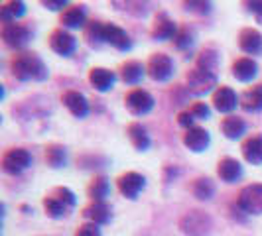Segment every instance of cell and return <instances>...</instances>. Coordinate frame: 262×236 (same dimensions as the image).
Returning a JSON list of instances; mask_svg holds the SVG:
<instances>
[{
	"label": "cell",
	"instance_id": "cell-5",
	"mask_svg": "<svg viewBox=\"0 0 262 236\" xmlns=\"http://www.w3.org/2000/svg\"><path fill=\"white\" fill-rule=\"evenodd\" d=\"M146 73L156 83H166L173 77V59L166 53H152L146 63Z\"/></svg>",
	"mask_w": 262,
	"mask_h": 236
},
{
	"label": "cell",
	"instance_id": "cell-36",
	"mask_svg": "<svg viewBox=\"0 0 262 236\" xmlns=\"http://www.w3.org/2000/svg\"><path fill=\"white\" fill-rule=\"evenodd\" d=\"M184 8L187 12H195V14H209L213 10V4L211 2H184Z\"/></svg>",
	"mask_w": 262,
	"mask_h": 236
},
{
	"label": "cell",
	"instance_id": "cell-4",
	"mask_svg": "<svg viewBox=\"0 0 262 236\" xmlns=\"http://www.w3.org/2000/svg\"><path fill=\"white\" fill-rule=\"evenodd\" d=\"M236 205L247 215H262V183L245 185L236 195Z\"/></svg>",
	"mask_w": 262,
	"mask_h": 236
},
{
	"label": "cell",
	"instance_id": "cell-22",
	"mask_svg": "<svg viewBox=\"0 0 262 236\" xmlns=\"http://www.w3.org/2000/svg\"><path fill=\"white\" fill-rule=\"evenodd\" d=\"M243 157L252 166H262V134H252L243 142Z\"/></svg>",
	"mask_w": 262,
	"mask_h": 236
},
{
	"label": "cell",
	"instance_id": "cell-38",
	"mask_svg": "<svg viewBox=\"0 0 262 236\" xmlns=\"http://www.w3.org/2000/svg\"><path fill=\"white\" fill-rule=\"evenodd\" d=\"M73 236H103V232H101V226H99V224L83 223V224H79V228L75 230Z\"/></svg>",
	"mask_w": 262,
	"mask_h": 236
},
{
	"label": "cell",
	"instance_id": "cell-15",
	"mask_svg": "<svg viewBox=\"0 0 262 236\" xmlns=\"http://www.w3.org/2000/svg\"><path fill=\"white\" fill-rule=\"evenodd\" d=\"M211 144V134L201 126H193L184 134V146L187 150H191L193 154L205 152Z\"/></svg>",
	"mask_w": 262,
	"mask_h": 236
},
{
	"label": "cell",
	"instance_id": "cell-24",
	"mask_svg": "<svg viewBox=\"0 0 262 236\" xmlns=\"http://www.w3.org/2000/svg\"><path fill=\"white\" fill-rule=\"evenodd\" d=\"M111 193V181L106 175H95L93 181L87 187V195L91 197L93 203H105V199Z\"/></svg>",
	"mask_w": 262,
	"mask_h": 236
},
{
	"label": "cell",
	"instance_id": "cell-3",
	"mask_svg": "<svg viewBox=\"0 0 262 236\" xmlns=\"http://www.w3.org/2000/svg\"><path fill=\"white\" fill-rule=\"evenodd\" d=\"M34 157L26 148H10L2 156V170L8 175H20L32 166Z\"/></svg>",
	"mask_w": 262,
	"mask_h": 236
},
{
	"label": "cell",
	"instance_id": "cell-7",
	"mask_svg": "<svg viewBox=\"0 0 262 236\" xmlns=\"http://www.w3.org/2000/svg\"><path fill=\"white\" fill-rule=\"evenodd\" d=\"M124 106H126V110L130 112L132 116H146L156 106V101L146 89H132L124 97Z\"/></svg>",
	"mask_w": 262,
	"mask_h": 236
},
{
	"label": "cell",
	"instance_id": "cell-29",
	"mask_svg": "<svg viewBox=\"0 0 262 236\" xmlns=\"http://www.w3.org/2000/svg\"><path fill=\"white\" fill-rule=\"evenodd\" d=\"M221 132L225 134V138H229V140H238L247 132V122L241 116H233L231 114V116L221 120Z\"/></svg>",
	"mask_w": 262,
	"mask_h": 236
},
{
	"label": "cell",
	"instance_id": "cell-12",
	"mask_svg": "<svg viewBox=\"0 0 262 236\" xmlns=\"http://www.w3.org/2000/svg\"><path fill=\"white\" fill-rule=\"evenodd\" d=\"M105 43L115 48L117 52H130L132 50V38L124 28L117 24H105Z\"/></svg>",
	"mask_w": 262,
	"mask_h": 236
},
{
	"label": "cell",
	"instance_id": "cell-33",
	"mask_svg": "<svg viewBox=\"0 0 262 236\" xmlns=\"http://www.w3.org/2000/svg\"><path fill=\"white\" fill-rule=\"evenodd\" d=\"M191 193L199 199V201H209L215 195V183L209 177H199L191 183Z\"/></svg>",
	"mask_w": 262,
	"mask_h": 236
},
{
	"label": "cell",
	"instance_id": "cell-39",
	"mask_svg": "<svg viewBox=\"0 0 262 236\" xmlns=\"http://www.w3.org/2000/svg\"><path fill=\"white\" fill-rule=\"evenodd\" d=\"M189 112L193 114V118H199V120H207L211 116V108L205 103H193Z\"/></svg>",
	"mask_w": 262,
	"mask_h": 236
},
{
	"label": "cell",
	"instance_id": "cell-18",
	"mask_svg": "<svg viewBox=\"0 0 262 236\" xmlns=\"http://www.w3.org/2000/svg\"><path fill=\"white\" fill-rule=\"evenodd\" d=\"M89 83L95 91L99 92H106L111 91L117 83V73L106 69V67H93L89 71Z\"/></svg>",
	"mask_w": 262,
	"mask_h": 236
},
{
	"label": "cell",
	"instance_id": "cell-41",
	"mask_svg": "<svg viewBox=\"0 0 262 236\" xmlns=\"http://www.w3.org/2000/svg\"><path fill=\"white\" fill-rule=\"evenodd\" d=\"M41 6H46L48 10H52V12H55V10H61V8H67L69 4H67V0H43V2H41Z\"/></svg>",
	"mask_w": 262,
	"mask_h": 236
},
{
	"label": "cell",
	"instance_id": "cell-30",
	"mask_svg": "<svg viewBox=\"0 0 262 236\" xmlns=\"http://www.w3.org/2000/svg\"><path fill=\"white\" fill-rule=\"evenodd\" d=\"M85 41L99 50L103 43H105V22H99V20H91L87 26H85Z\"/></svg>",
	"mask_w": 262,
	"mask_h": 236
},
{
	"label": "cell",
	"instance_id": "cell-17",
	"mask_svg": "<svg viewBox=\"0 0 262 236\" xmlns=\"http://www.w3.org/2000/svg\"><path fill=\"white\" fill-rule=\"evenodd\" d=\"M61 103L75 118H85L89 114V101L83 92L79 91H66L61 95Z\"/></svg>",
	"mask_w": 262,
	"mask_h": 236
},
{
	"label": "cell",
	"instance_id": "cell-20",
	"mask_svg": "<svg viewBox=\"0 0 262 236\" xmlns=\"http://www.w3.org/2000/svg\"><path fill=\"white\" fill-rule=\"evenodd\" d=\"M217 175L225 183H236L243 177V166L235 157H223L217 163Z\"/></svg>",
	"mask_w": 262,
	"mask_h": 236
},
{
	"label": "cell",
	"instance_id": "cell-34",
	"mask_svg": "<svg viewBox=\"0 0 262 236\" xmlns=\"http://www.w3.org/2000/svg\"><path fill=\"white\" fill-rule=\"evenodd\" d=\"M193 41H195V32L189 26H184V28H180L178 36L173 38V45L184 52V50H189V48L193 45Z\"/></svg>",
	"mask_w": 262,
	"mask_h": 236
},
{
	"label": "cell",
	"instance_id": "cell-31",
	"mask_svg": "<svg viewBox=\"0 0 262 236\" xmlns=\"http://www.w3.org/2000/svg\"><path fill=\"white\" fill-rule=\"evenodd\" d=\"M46 161L52 170H61L67 163V150L61 144H50L46 148Z\"/></svg>",
	"mask_w": 262,
	"mask_h": 236
},
{
	"label": "cell",
	"instance_id": "cell-13",
	"mask_svg": "<svg viewBox=\"0 0 262 236\" xmlns=\"http://www.w3.org/2000/svg\"><path fill=\"white\" fill-rule=\"evenodd\" d=\"M59 24L66 30H85V26L89 24L87 22V10L83 4H69L66 10L61 12L59 18Z\"/></svg>",
	"mask_w": 262,
	"mask_h": 236
},
{
	"label": "cell",
	"instance_id": "cell-6",
	"mask_svg": "<svg viewBox=\"0 0 262 236\" xmlns=\"http://www.w3.org/2000/svg\"><path fill=\"white\" fill-rule=\"evenodd\" d=\"M185 83H187V91L195 97H203L211 92L215 87H217V75L215 73H209V71H203V69H191L185 77ZM215 92V91H213Z\"/></svg>",
	"mask_w": 262,
	"mask_h": 236
},
{
	"label": "cell",
	"instance_id": "cell-21",
	"mask_svg": "<svg viewBox=\"0 0 262 236\" xmlns=\"http://www.w3.org/2000/svg\"><path fill=\"white\" fill-rule=\"evenodd\" d=\"M126 136H128V140H130V144L134 146L136 152H146L152 146L150 134L140 122H130L128 128H126Z\"/></svg>",
	"mask_w": 262,
	"mask_h": 236
},
{
	"label": "cell",
	"instance_id": "cell-11",
	"mask_svg": "<svg viewBox=\"0 0 262 236\" xmlns=\"http://www.w3.org/2000/svg\"><path fill=\"white\" fill-rule=\"evenodd\" d=\"M180 28L178 24L171 20L166 12H158L156 18H154V24H152V32L150 36L156 41H168V39H173L178 36Z\"/></svg>",
	"mask_w": 262,
	"mask_h": 236
},
{
	"label": "cell",
	"instance_id": "cell-14",
	"mask_svg": "<svg viewBox=\"0 0 262 236\" xmlns=\"http://www.w3.org/2000/svg\"><path fill=\"white\" fill-rule=\"evenodd\" d=\"M236 105H241V99L236 97V92L231 87L221 85V87L215 89V92H213V106L221 114H229L231 116V112L236 108Z\"/></svg>",
	"mask_w": 262,
	"mask_h": 236
},
{
	"label": "cell",
	"instance_id": "cell-19",
	"mask_svg": "<svg viewBox=\"0 0 262 236\" xmlns=\"http://www.w3.org/2000/svg\"><path fill=\"white\" fill-rule=\"evenodd\" d=\"M231 73L236 81L241 83H250L252 79L258 75V63L252 59V57H238L233 61L231 67Z\"/></svg>",
	"mask_w": 262,
	"mask_h": 236
},
{
	"label": "cell",
	"instance_id": "cell-2",
	"mask_svg": "<svg viewBox=\"0 0 262 236\" xmlns=\"http://www.w3.org/2000/svg\"><path fill=\"white\" fill-rule=\"evenodd\" d=\"M213 228V221L203 210H189L180 219V230L185 236H205Z\"/></svg>",
	"mask_w": 262,
	"mask_h": 236
},
{
	"label": "cell",
	"instance_id": "cell-23",
	"mask_svg": "<svg viewBox=\"0 0 262 236\" xmlns=\"http://www.w3.org/2000/svg\"><path fill=\"white\" fill-rule=\"evenodd\" d=\"M89 223L93 224H108L111 223V219H113V213H111V207L106 205V203H91V205H87L83 213H81Z\"/></svg>",
	"mask_w": 262,
	"mask_h": 236
},
{
	"label": "cell",
	"instance_id": "cell-26",
	"mask_svg": "<svg viewBox=\"0 0 262 236\" xmlns=\"http://www.w3.org/2000/svg\"><path fill=\"white\" fill-rule=\"evenodd\" d=\"M26 14V4L20 0H10L0 4V20L2 24H14Z\"/></svg>",
	"mask_w": 262,
	"mask_h": 236
},
{
	"label": "cell",
	"instance_id": "cell-32",
	"mask_svg": "<svg viewBox=\"0 0 262 236\" xmlns=\"http://www.w3.org/2000/svg\"><path fill=\"white\" fill-rule=\"evenodd\" d=\"M217 67H219V52L215 48H205L201 50L199 57H197V69L209 71L217 75Z\"/></svg>",
	"mask_w": 262,
	"mask_h": 236
},
{
	"label": "cell",
	"instance_id": "cell-42",
	"mask_svg": "<svg viewBox=\"0 0 262 236\" xmlns=\"http://www.w3.org/2000/svg\"><path fill=\"white\" fill-rule=\"evenodd\" d=\"M247 8H249V12H252L258 20H262V2H258V0H254V2H247L245 4Z\"/></svg>",
	"mask_w": 262,
	"mask_h": 236
},
{
	"label": "cell",
	"instance_id": "cell-27",
	"mask_svg": "<svg viewBox=\"0 0 262 236\" xmlns=\"http://www.w3.org/2000/svg\"><path fill=\"white\" fill-rule=\"evenodd\" d=\"M241 106L247 112H260L262 110V83L250 87L241 97Z\"/></svg>",
	"mask_w": 262,
	"mask_h": 236
},
{
	"label": "cell",
	"instance_id": "cell-35",
	"mask_svg": "<svg viewBox=\"0 0 262 236\" xmlns=\"http://www.w3.org/2000/svg\"><path fill=\"white\" fill-rule=\"evenodd\" d=\"M113 6H122L124 12L132 14L136 18H144L148 14V4H142V2H113Z\"/></svg>",
	"mask_w": 262,
	"mask_h": 236
},
{
	"label": "cell",
	"instance_id": "cell-25",
	"mask_svg": "<svg viewBox=\"0 0 262 236\" xmlns=\"http://www.w3.org/2000/svg\"><path fill=\"white\" fill-rule=\"evenodd\" d=\"M146 75V67L140 63V61H124L120 65V79L126 83V85H138L142 77Z\"/></svg>",
	"mask_w": 262,
	"mask_h": 236
},
{
	"label": "cell",
	"instance_id": "cell-40",
	"mask_svg": "<svg viewBox=\"0 0 262 236\" xmlns=\"http://www.w3.org/2000/svg\"><path fill=\"white\" fill-rule=\"evenodd\" d=\"M193 114L189 112V110H184V112H180L178 114V124L182 126V128H185V130H189V128H193L195 124H193Z\"/></svg>",
	"mask_w": 262,
	"mask_h": 236
},
{
	"label": "cell",
	"instance_id": "cell-10",
	"mask_svg": "<svg viewBox=\"0 0 262 236\" xmlns=\"http://www.w3.org/2000/svg\"><path fill=\"white\" fill-rule=\"evenodd\" d=\"M50 48L61 57H69L77 50V39L73 34H69L66 28H55L50 34Z\"/></svg>",
	"mask_w": 262,
	"mask_h": 236
},
{
	"label": "cell",
	"instance_id": "cell-8",
	"mask_svg": "<svg viewBox=\"0 0 262 236\" xmlns=\"http://www.w3.org/2000/svg\"><path fill=\"white\" fill-rule=\"evenodd\" d=\"M0 34H2V41L8 48H12V50L26 48L28 43L32 41V38H34L32 30L26 24H18V22H14V24H2V32Z\"/></svg>",
	"mask_w": 262,
	"mask_h": 236
},
{
	"label": "cell",
	"instance_id": "cell-16",
	"mask_svg": "<svg viewBox=\"0 0 262 236\" xmlns=\"http://www.w3.org/2000/svg\"><path fill=\"white\" fill-rule=\"evenodd\" d=\"M238 48L247 55H262V34L256 28H243L238 32Z\"/></svg>",
	"mask_w": 262,
	"mask_h": 236
},
{
	"label": "cell",
	"instance_id": "cell-28",
	"mask_svg": "<svg viewBox=\"0 0 262 236\" xmlns=\"http://www.w3.org/2000/svg\"><path fill=\"white\" fill-rule=\"evenodd\" d=\"M43 209H46V215H48L50 219H63V217H67V213L71 210V207L66 205V203L52 191V193H48V195L43 197Z\"/></svg>",
	"mask_w": 262,
	"mask_h": 236
},
{
	"label": "cell",
	"instance_id": "cell-37",
	"mask_svg": "<svg viewBox=\"0 0 262 236\" xmlns=\"http://www.w3.org/2000/svg\"><path fill=\"white\" fill-rule=\"evenodd\" d=\"M53 193L59 197L66 205H69L71 209L77 205V197H75V193H73L71 189H67V187H55V189H53Z\"/></svg>",
	"mask_w": 262,
	"mask_h": 236
},
{
	"label": "cell",
	"instance_id": "cell-9",
	"mask_svg": "<svg viewBox=\"0 0 262 236\" xmlns=\"http://www.w3.org/2000/svg\"><path fill=\"white\" fill-rule=\"evenodd\" d=\"M117 185H118V191L122 195L126 197V199H130V201H134V199H138V195L144 191L146 177L142 173H138V171H126V173H122L117 179Z\"/></svg>",
	"mask_w": 262,
	"mask_h": 236
},
{
	"label": "cell",
	"instance_id": "cell-1",
	"mask_svg": "<svg viewBox=\"0 0 262 236\" xmlns=\"http://www.w3.org/2000/svg\"><path fill=\"white\" fill-rule=\"evenodd\" d=\"M10 71L18 81H34V83H41L50 77V69L43 63V59L38 53L34 52H20L16 53L10 61Z\"/></svg>",
	"mask_w": 262,
	"mask_h": 236
}]
</instances>
